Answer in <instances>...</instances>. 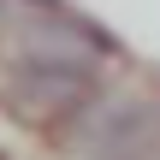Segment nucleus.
<instances>
[{
	"instance_id": "1",
	"label": "nucleus",
	"mask_w": 160,
	"mask_h": 160,
	"mask_svg": "<svg viewBox=\"0 0 160 160\" xmlns=\"http://www.w3.org/2000/svg\"><path fill=\"white\" fill-rule=\"evenodd\" d=\"M65 148L83 160H154L160 154V95H95L65 119Z\"/></svg>"
},
{
	"instance_id": "2",
	"label": "nucleus",
	"mask_w": 160,
	"mask_h": 160,
	"mask_svg": "<svg viewBox=\"0 0 160 160\" xmlns=\"http://www.w3.org/2000/svg\"><path fill=\"white\" fill-rule=\"evenodd\" d=\"M95 65H77V59H48V53H30L12 65V77L0 83V101L18 125H65L71 113H83L95 101Z\"/></svg>"
},
{
	"instance_id": "3",
	"label": "nucleus",
	"mask_w": 160,
	"mask_h": 160,
	"mask_svg": "<svg viewBox=\"0 0 160 160\" xmlns=\"http://www.w3.org/2000/svg\"><path fill=\"white\" fill-rule=\"evenodd\" d=\"M30 53H48V59H77V65H95L101 53H113L119 42L107 30H95L89 18H77L71 6L65 12H42V24H30Z\"/></svg>"
},
{
	"instance_id": "4",
	"label": "nucleus",
	"mask_w": 160,
	"mask_h": 160,
	"mask_svg": "<svg viewBox=\"0 0 160 160\" xmlns=\"http://www.w3.org/2000/svg\"><path fill=\"white\" fill-rule=\"evenodd\" d=\"M36 12H65V0H30Z\"/></svg>"
},
{
	"instance_id": "5",
	"label": "nucleus",
	"mask_w": 160,
	"mask_h": 160,
	"mask_svg": "<svg viewBox=\"0 0 160 160\" xmlns=\"http://www.w3.org/2000/svg\"><path fill=\"white\" fill-rule=\"evenodd\" d=\"M0 24H6V0H0Z\"/></svg>"
},
{
	"instance_id": "6",
	"label": "nucleus",
	"mask_w": 160,
	"mask_h": 160,
	"mask_svg": "<svg viewBox=\"0 0 160 160\" xmlns=\"http://www.w3.org/2000/svg\"><path fill=\"white\" fill-rule=\"evenodd\" d=\"M154 160H160V154H154Z\"/></svg>"
}]
</instances>
